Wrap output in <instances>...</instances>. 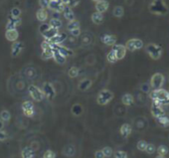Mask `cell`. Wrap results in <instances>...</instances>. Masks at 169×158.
<instances>
[{
  "mask_svg": "<svg viewBox=\"0 0 169 158\" xmlns=\"http://www.w3.org/2000/svg\"><path fill=\"white\" fill-rule=\"evenodd\" d=\"M80 74V71H79V69H78L77 67H72V68H70V70L68 71V76H69L70 78H77L78 76H79Z\"/></svg>",
  "mask_w": 169,
  "mask_h": 158,
  "instance_id": "obj_33",
  "label": "cell"
},
{
  "mask_svg": "<svg viewBox=\"0 0 169 158\" xmlns=\"http://www.w3.org/2000/svg\"><path fill=\"white\" fill-rule=\"evenodd\" d=\"M113 51L114 52V54H116L117 61L123 60L126 55V49L123 45H114V46H113Z\"/></svg>",
  "mask_w": 169,
  "mask_h": 158,
  "instance_id": "obj_11",
  "label": "cell"
},
{
  "mask_svg": "<svg viewBox=\"0 0 169 158\" xmlns=\"http://www.w3.org/2000/svg\"><path fill=\"white\" fill-rule=\"evenodd\" d=\"M49 3H50V0H39V4H40V6H41V8H43V9L48 8Z\"/></svg>",
  "mask_w": 169,
  "mask_h": 158,
  "instance_id": "obj_47",
  "label": "cell"
},
{
  "mask_svg": "<svg viewBox=\"0 0 169 158\" xmlns=\"http://www.w3.org/2000/svg\"><path fill=\"white\" fill-rule=\"evenodd\" d=\"M61 3L66 6V5H68V3H69V0H61Z\"/></svg>",
  "mask_w": 169,
  "mask_h": 158,
  "instance_id": "obj_54",
  "label": "cell"
},
{
  "mask_svg": "<svg viewBox=\"0 0 169 158\" xmlns=\"http://www.w3.org/2000/svg\"><path fill=\"white\" fill-rule=\"evenodd\" d=\"M164 76L161 73H155L153 76L151 77L150 80V87L153 89V90H159L162 89V85L164 84Z\"/></svg>",
  "mask_w": 169,
  "mask_h": 158,
  "instance_id": "obj_6",
  "label": "cell"
},
{
  "mask_svg": "<svg viewBox=\"0 0 169 158\" xmlns=\"http://www.w3.org/2000/svg\"><path fill=\"white\" fill-rule=\"evenodd\" d=\"M21 155L22 158H34V151L31 149L30 146H27L25 148H23Z\"/></svg>",
  "mask_w": 169,
  "mask_h": 158,
  "instance_id": "obj_28",
  "label": "cell"
},
{
  "mask_svg": "<svg viewBox=\"0 0 169 158\" xmlns=\"http://www.w3.org/2000/svg\"><path fill=\"white\" fill-rule=\"evenodd\" d=\"M113 14L114 17H116V18H121V17H123V14H124L123 7V6H116V7L113 8Z\"/></svg>",
  "mask_w": 169,
  "mask_h": 158,
  "instance_id": "obj_29",
  "label": "cell"
},
{
  "mask_svg": "<svg viewBox=\"0 0 169 158\" xmlns=\"http://www.w3.org/2000/svg\"><path fill=\"white\" fill-rule=\"evenodd\" d=\"M23 43L21 42H14L11 47V55L12 57H17L18 55L21 53V51L23 50Z\"/></svg>",
  "mask_w": 169,
  "mask_h": 158,
  "instance_id": "obj_18",
  "label": "cell"
},
{
  "mask_svg": "<svg viewBox=\"0 0 169 158\" xmlns=\"http://www.w3.org/2000/svg\"><path fill=\"white\" fill-rule=\"evenodd\" d=\"M168 98H169V92H168Z\"/></svg>",
  "mask_w": 169,
  "mask_h": 158,
  "instance_id": "obj_57",
  "label": "cell"
},
{
  "mask_svg": "<svg viewBox=\"0 0 169 158\" xmlns=\"http://www.w3.org/2000/svg\"><path fill=\"white\" fill-rule=\"evenodd\" d=\"M52 17H53V19H60V13L59 12H54Z\"/></svg>",
  "mask_w": 169,
  "mask_h": 158,
  "instance_id": "obj_52",
  "label": "cell"
},
{
  "mask_svg": "<svg viewBox=\"0 0 169 158\" xmlns=\"http://www.w3.org/2000/svg\"><path fill=\"white\" fill-rule=\"evenodd\" d=\"M10 118H11V114H10V112L8 111H6V109H4V111H2L1 112H0V119H1L2 121H9Z\"/></svg>",
  "mask_w": 169,
  "mask_h": 158,
  "instance_id": "obj_34",
  "label": "cell"
},
{
  "mask_svg": "<svg viewBox=\"0 0 169 158\" xmlns=\"http://www.w3.org/2000/svg\"><path fill=\"white\" fill-rule=\"evenodd\" d=\"M147 144L148 143L145 141V140H139V141H138L137 144H136V147H137L138 150L145 151V149H146V147H147Z\"/></svg>",
  "mask_w": 169,
  "mask_h": 158,
  "instance_id": "obj_39",
  "label": "cell"
},
{
  "mask_svg": "<svg viewBox=\"0 0 169 158\" xmlns=\"http://www.w3.org/2000/svg\"><path fill=\"white\" fill-rule=\"evenodd\" d=\"M67 37L68 36L66 33H58V35H56L53 39H51L49 42L51 44H55V45H60L67 39Z\"/></svg>",
  "mask_w": 169,
  "mask_h": 158,
  "instance_id": "obj_19",
  "label": "cell"
},
{
  "mask_svg": "<svg viewBox=\"0 0 169 158\" xmlns=\"http://www.w3.org/2000/svg\"><path fill=\"white\" fill-rule=\"evenodd\" d=\"M71 112H72V114L74 116H77V118L78 116H81L84 112L83 105L80 104H75L72 106V108H71Z\"/></svg>",
  "mask_w": 169,
  "mask_h": 158,
  "instance_id": "obj_23",
  "label": "cell"
},
{
  "mask_svg": "<svg viewBox=\"0 0 169 158\" xmlns=\"http://www.w3.org/2000/svg\"><path fill=\"white\" fill-rule=\"evenodd\" d=\"M107 60L109 63H111V64H114L116 62H117L116 56V54H114V52L113 50L110 51L109 54L107 55Z\"/></svg>",
  "mask_w": 169,
  "mask_h": 158,
  "instance_id": "obj_36",
  "label": "cell"
},
{
  "mask_svg": "<svg viewBox=\"0 0 169 158\" xmlns=\"http://www.w3.org/2000/svg\"><path fill=\"white\" fill-rule=\"evenodd\" d=\"M49 25L50 27H52V28H55V29H59L61 27L63 26V23L61 21L60 19H51L50 22H49Z\"/></svg>",
  "mask_w": 169,
  "mask_h": 158,
  "instance_id": "obj_31",
  "label": "cell"
},
{
  "mask_svg": "<svg viewBox=\"0 0 169 158\" xmlns=\"http://www.w3.org/2000/svg\"><path fill=\"white\" fill-rule=\"evenodd\" d=\"M80 3V0H69V3H68L67 6H69V7H76V6L79 5Z\"/></svg>",
  "mask_w": 169,
  "mask_h": 158,
  "instance_id": "obj_48",
  "label": "cell"
},
{
  "mask_svg": "<svg viewBox=\"0 0 169 158\" xmlns=\"http://www.w3.org/2000/svg\"><path fill=\"white\" fill-rule=\"evenodd\" d=\"M8 21L11 22L15 27L20 26V25H21V23H22V20H21V18H20V17H19V18H14V17L10 16L9 18H8Z\"/></svg>",
  "mask_w": 169,
  "mask_h": 158,
  "instance_id": "obj_38",
  "label": "cell"
},
{
  "mask_svg": "<svg viewBox=\"0 0 169 158\" xmlns=\"http://www.w3.org/2000/svg\"><path fill=\"white\" fill-rule=\"evenodd\" d=\"M42 92H43L44 95H45L48 99H53L56 97V94H57L55 89H54V87H53V85L49 83V82H45V83L43 84Z\"/></svg>",
  "mask_w": 169,
  "mask_h": 158,
  "instance_id": "obj_7",
  "label": "cell"
},
{
  "mask_svg": "<svg viewBox=\"0 0 169 158\" xmlns=\"http://www.w3.org/2000/svg\"><path fill=\"white\" fill-rule=\"evenodd\" d=\"M64 7H65V5L62 4L61 2L58 1H54V0H50V3H49V9H51L52 11L54 12H63Z\"/></svg>",
  "mask_w": 169,
  "mask_h": 158,
  "instance_id": "obj_14",
  "label": "cell"
},
{
  "mask_svg": "<svg viewBox=\"0 0 169 158\" xmlns=\"http://www.w3.org/2000/svg\"><path fill=\"white\" fill-rule=\"evenodd\" d=\"M140 91L142 92H145V94H148L150 92V85H148L146 83H144L140 85Z\"/></svg>",
  "mask_w": 169,
  "mask_h": 158,
  "instance_id": "obj_45",
  "label": "cell"
},
{
  "mask_svg": "<svg viewBox=\"0 0 169 158\" xmlns=\"http://www.w3.org/2000/svg\"><path fill=\"white\" fill-rule=\"evenodd\" d=\"M157 153H158V156H163L164 157L168 153V147L165 146V145H160L157 148Z\"/></svg>",
  "mask_w": 169,
  "mask_h": 158,
  "instance_id": "obj_37",
  "label": "cell"
},
{
  "mask_svg": "<svg viewBox=\"0 0 169 158\" xmlns=\"http://www.w3.org/2000/svg\"><path fill=\"white\" fill-rule=\"evenodd\" d=\"M94 158H104V155L101 150H97L94 152Z\"/></svg>",
  "mask_w": 169,
  "mask_h": 158,
  "instance_id": "obj_50",
  "label": "cell"
},
{
  "mask_svg": "<svg viewBox=\"0 0 169 158\" xmlns=\"http://www.w3.org/2000/svg\"><path fill=\"white\" fill-rule=\"evenodd\" d=\"M20 15H21V10L18 7H14L11 9V15L12 17H14V18H19Z\"/></svg>",
  "mask_w": 169,
  "mask_h": 158,
  "instance_id": "obj_41",
  "label": "cell"
},
{
  "mask_svg": "<svg viewBox=\"0 0 169 158\" xmlns=\"http://www.w3.org/2000/svg\"><path fill=\"white\" fill-rule=\"evenodd\" d=\"M101 42L107 46H114L116 43V36L114 35H104L101 37Z\"/></svg>",
  "mask_w": 169,
  "mask_h": 158,
  "instance_id": "obj_15",
  "label": "cell"
},
{
  "mask_svg": "<svg viewBox=\"0 0 169 158\" xmlns=\"http://www.w3.org/2000/svg\"><path fill=\"white\" fill-rule=\"evenodd\" d=\"M155 150H156V147H155L154 144H152V143H148L146 149H145V151H146L148 154H153L155 152Z\"/></svg>",
  "mask_w": 169,
  "mask_h": 158,
  "instance_id": "obj_42",
  "label": "cell"
},
{
  "mask_svg": "<svg viewBox=\"0 0 169 158\" xmlns=\"http://www.w3.org/2000/svg\"><path fill=\"white\" fill-rule=\"evenodd\" d=\"M22 111L24 113L25 116H28V118H32L35 113V108H34V105L32 102L26 101L22 104Z\"/></svg>",
  "mask_w": 169,
  "mask_h": 158,
  "instance_id": "obj_10",
  "label": "cell"
},
{
  "mask_svg": "<svg viewBox=\"0 0 169 158\" xmlns=\"http://www.w3.org/2000/svg\"><path fill=\"white\" fill-rule=\"evenodd\" d=\"M151 113H152V115H153L155 118H160V116L165 115L164 109L162 108V105L159 104V102H156V101L152 102V105H151Z\"/></svg>",
  "mask_w": 169,
  "mask_h": 158,
  "instance_id": "obj_9",
  "label": "cell"
},
{
  "mask_svg": "<svg viewBox=\"0 0 169 158\" xmlns=\"http://www.w3.org/2000/svg\"><path fill=\"white\" fill-rule=\"evenodd\" d=\"M120 134L123 135V137H128L131 134V131H132V127H131L130 124H128V123H124L120 126Z\"/></svg>",
  "mask_w": 169,
  "mask_h": 158,
  "instance_id": "obj_22",
  "label": "cell"
},
{
  "mask_svg": "<svg viewBox=\"0 0 169 158\" xmlns=\"http://www.w3.org/2000/svg\"><path fill=\"white\" fill-rule=\"evenodd\" d=\"M41 58L43 60H49L51 58H53V49H47V50H43Z\"/></svg>",
  "mask_w": 169,
  "mask_h": 158,
  "instance_id": "obj_32",
  "label": "cell"
},
{
  "mask_svg": "<svg viewBox=\"0 0 169 158\" xmlns=\"http://www.w3.org/2000/svg\"><path fill=\"white\" fill-rule=\"evenodd\" d=\"M28 92H29L30 97H31L33 98V101H35V102H42L44 98H45V95H44L41 89L38 88L35 85H30L28 88Z\"/></svg>",
  "mask_w": 169,
  "mask_h": 158,
  "instance_id": "obj_5",
  "label": "cell"
},
{
  "mask_svg": "<svg viewBox=\"0 0 169 158\" xmlns=\"http://www.w3.org/2000/svg\"><path fill=\"white\" fill-rule=\"evenodd\" d=\"M113 97H114V95L113 92L104 89V90H101L99 92L97 98V102L100 105H106L109 104V102H110V101H113Z\"/></svg>",
  "mask_w": 169,
  "mask_h": 158,
  "instance_id": "obj_3",
  "label": "cell"
},
{
  "mask_svg": "<svg viewBox=\"0 0 169 158\" xmlns=\"http://www.w3.org/2000/svg\"><path fill=\"white\" fill-rule=\"evenodd\" d=\"M93 1H94V2H97V1H100V0H93Z\"/></svg>",
  "mask_w": 169,
  "mask_h": 158,
  "instance_id": "obj_56",
  "label": "cell"
},
{
  "mask_svg": "<svg viewBox=\"0 0 169 158\" xmlns=\"http://www.w3.org/2000/svg\"><path fill=\"white\" fill-rule=\"evenodd\" d=\"M76 153V148L73 144H67L66 146H64L62 150V154L67 157H73Z\"/></svg>",
  "mask_w": 169,
  "mask_h": 158,
  "instance_id": "obj_17",
  "label": "cell"
},
{
  "mask_svg": "<svg viewBox=\"0 0 169 158\" xmlns=\"http://www.w3.org/2000/svg\"><path fill=\"white\" fill-rule=\"evenodd\" d=\"M59 31L58 29H55V28H52V27H50V28L46 31V32L42 33V36L45 38L47 41H50L51 39H53L54 37L56 35H58Z\"/></svg>",
  "mask_w": 169,
  "mask_h": 158,
  "instance_id": "obj_20",
  "label": "cell"
},
{
  "mask_svg": "<svg viewBox=\"0 0 169 158\" xmlns=\"http://www.w3.org/2000/svg\"><path fill=\"white\" fill-rule=\"evenodd\" d=\"M121 102L126 105V106H129L133 104V97L130 94H126L123 95V98H121Z\"/></svg>",
  "mask_w": 169,
  "mask_h": 158,
  "instance_id": "obj_27",
  "label": "cell"
},
{
  "mask_svg": "<svg viewBox=\"0 0 169 158\" xmlns=\"http://www.w3.org/2000/svg\"><path fill=\"white\" fill-rule=\"evenodd\" d=\"M155 158H165V157H163V156H157V157H155Z\"/></svg>",
  "mask_w": 169,
  "mask_h": 158,
  "instance_id": "obj_55",
  "label": "cell"
},
{
  "mask_svg": "<svg viewBox=\"0 0 169 158\" xmlns=\"http://www.w3.org/2000/svg\"><path fill=\"white\" fill-rule=\"evenodd\" d=\"M71 34H72V36H74V37H78V36H80L81 30L80 29H75V30L71 31Z\"/></svg>",
  "mask_w": 169,
  "mask_h": 158,
  "instance_id": "obj_51",
  "label": "cell"
},
{
  "mask_svg": "<svg viewBox=\"0 0 169 158\" xmlns=\"http://www.w3.org/2000/svg\"><path fill=\"white\" fill-rule=\"evenodd\" d=\"M149 98L152 101H156L161 105H168L169 98H168V92L165 91L164 89H159V90H153L149 92Z\"/></svg>",
  "mask_w": 169,
  "mask_h": 158,
  "instance_id": "obj_2",
  "label": "cell"
},
{
  "mask_svg": "<svg viewBox=\"0 0 169 158\" xmlns=\"http://www.w3.org/2000/svg\"><path fill=\"white\" fill-rule=\"evenodd\" d=\"M3 128H4V121H2L0 119V130H2Z\"/></svg>",
  "mask_w": 169,
  "mask_h": 158,
  "instance_id": "obj_53",
  "label": "cell"
},
{
  "mask_svg": "<svg viewBox=\"0 0 169 158\" xmlns=\"http://www.w3.org/2000/svg\"><path fill=\"white\" fill-rule=\"evenodd\" d=\"M75 29H80V22L78 20H73V21H70L67 25V30L68 31H73Z\"/></svg>",
  "mask_w": 169,
  "mask_h": 158,
  "instance_id": "obj_30",
  "label": "cell"
},
{
  "mask_svg": "<svg viewBox=\"0 0 169 158\" xmlns=\"http://www.w3.org/2000/svg\"><path fill=\"white\" fill-rule=\"evenodd\" d=\"M43 158H56V153L53 150H47L43 154Z\"/></svg>",
  "mask_w": 169,
  "mask_h": 158,
  "instance_id": "obj_43",
  "label": "cell"
},
{
  "mask_svg": "<svg viewBox=\"0 0 169 158\" xmlns=\"http://www.w3.org/2000/svg\"><path fill=\"white\" fill-rule=\"evenodd\" d=\"M64 16H65V18L67 20H69V21H73V20H75V13L73 12V10L71 9V7H69V6H65L64 7Z\"/></svg>",
  "mask_w": 169,
  "mask_h": 158,
  "instance_id": "obj_25",
  "label": "cell"
},
{
  "mask_svg": "<svg viewBox=\"0 0 169 158\" xmlns=\"http://www.w3.org/2000/svg\"><path fill=\"white\" fill-rule=\"evenodd\" d=\"M8 138V134L4 130H0V141H4Z\"/></svg>",
  "mask_w": 169,
  "mask_h": 158,
  "instance_id": "obj_49",
  "label": "cell"
},
{
  "mask_svg": "<svg viewBox=\"0 0 169 158\" xmlns=\"http://www.w3.org/2000/svg\"><path fill=\"white\" fill-rule=\"evenodd\" d=\"M157 121H158V123H159L161 126H164V127L169 126V118L166 115L160 116V118H157Z\"/></svg>",
  "mask_w": 169,
  "mask_h": 158,
  "instance_id": "obj_35",
  "label": "cell"
},
{
  "mask_svg": "<svg viewBox=\"0 0 169 158\" xmlns=\"http://www.w3.org/2000/svg\"><path fill=\"white\" fill-rule=\"evenodd\" d=\"M19 37V33L16 29L13 30H6L5 32V38L10 42H16Z\"/></svg>",
  "mask_w": 169,
  "mask_h": 158,
  "instance_id": "obj_16",
  "label": "cell"
},
{
  "mask_svg": "<svg viewBox=\"0 0 169 158\" xmlns=\"http://www.w3.org/2000/svg\"><path fill=\"white\" fill-rule=\"evenodd\" d=\"M126 49L130 51V52H133L135 50H139L143 47V42L140 39H130L128 40L126 44Z\"/></svg>",
  "mask_w": 169,
  "mask_h": 158,
  "instance_id": "obj_8",
  "label": "cell"
},
{
  "mask_svg": "<svg viewBox=\"0 0 169 158\" xmlns=\"http://www.w3.org/2000/svg\"><path fill=\"white\" fill-rule=\"evenodd\" d=\"M145 50H146V53L149 55V57L153 60H158L161 58L162 55V48L157 45V44L150 43L145 47Z\"/></svg>",
  "mask_w": 169,
  "mask_h": 158,
  "instance_id": "obj_4",
  "label": "cell"
},
{
  "mask_svg": "<svg viewBox=\"0 0 169 158\" xmlns=\"http://www.w3.org/2000/svg\"><path fill=\"white\" fill-rule=\"evenodd\" d=\"M149 11L154 15H165L168 13V6L163 0H152V2L148 6Z\"/></svg>",
  "mask_w": 169,
  "mask_h": 158,
  "instance_id": "obj_1",
  "label": "cell"
},
{
  "mask_svg": "<svg viewBox=\"0 0 169 158\" xmlns=\"http://www.w3.org/2000/svg\"><path fill=\"white\" fill-rule=\"evenodd\" d=\"M92 21L94 24H96V25H100V24H103L104 22V15L101 14V13L99 12H94L92 14Z\"/></svg>",
  "mask_w": 169,
  "mask_h": 158,
  "instance_id": "obj_26",
  "label": "cell"
},
{
  "mask_svg": "<svg viewBox=\"0 0 169 158\" xmlns=\"http://www.w3.org/2000/svg\"><path fill=\"white\" fill-rule=\"evenodd\" d=\"M114 158H127V153L126 151L118 150L114 153Z\"/></svg>",
  "mask_w": 169,
  "mask_h": 158,
  "instance_id": "obj_44",
  "label": "cell"
},
{
  "mask_svg": "<svg viewBox=\"0 0 169 158\" xmlns=\"http://www.w3.org/2000/svg\"><path fill=\"white\" fill-rule=\"evenodd\" d=\"M92 85H93V82H92L91 79L84 78V79H83L82 81L79 82L78 89H79L80 91H82V92H86V91L89 90L91 87H92Z\"/></svg>",
  "mask_w": 169,
  "mask_h": 158,
  "instance_id": "obj_12",
  "label": "cell"
},
{
  "mask_svg": "<svg viewBox=\"0 0 169 158\" xmlns=\"http://www.w3.org/2000/svg\"><path fill=\"white\" fill-rule=\"evenodd\" d=\"M49 28H50V25H49V24L44 22V23L41 24V25H40L39 31H40V32H41V34H42V33H44V32H46V31L48 30Z\"/></svg>",
  "mask_w": 169,
  "mask_h": 158,
  "instance_id": "obj_46",
  "label": "cell"
},
{
  "mask_svg": "<svg viewBox=\"0 0 169 158\" xmlns=\"http://www.w3.org/2000/svg\"><path fill=\"white\" fill-rule=\"evenodd\" d=\"M53 59L58 65H64L66 63V58L62 56L57 50H53Z\"/></svg>",
  "mask_w": 169,
  "mask_h": 158,
  "instance_id": "obj_24",
  "label": "cell"
},
{
  "mask_svg": "<svg viewBox=\"0 0 169 158\" xmlns=\"http://www.w3.org/2000/svg\"><path fill=\"white\" fill-rule=\"evenodd\" d=\"M101 151H103V153H104V157H110L111 155H113V149L110 148V146H106V147H104L103 149H101Z\"/></svg>",
  "mask_w": 169,
  "mask_h": 158,
  "instance_id": "obj_40",
  "label": "cell"
},
{
  "mask_svg": "<svg viewBox=\"0 0 169 158\" xmlns=\"http://www.w3.org/2000/svg\"><path fill=\"white\" fill-rule=\"evenodd\" d=\"M109 6H110V3L107 2V0H100V1L96 2V10H97V12L101 13V14L107 11Z\"/></svg>",
  "mask_w": 169,
  "mask_h": 158,
  "instance_id": "obj_13",
  "label": "cell"
},
{
  "mask_svg": "<svg viewBox=\"0 0 169 158\" xmlns=\"http://www.w3.org/2000/svg\"><path fill=\"white\" fill-rule=\"evenodd\" d=\"M48 16H49L48 15V12H47L46 9L41 8V9H39L38 11L36 12V18H37V20H38V21H40V22H42V23H44L47 19H48Z\"/></svg>",
  "mask_w": 169,
  "mask_h": 158,
  "instance_id": "obj_21",
  "label": "cell"
}]
</instances>
